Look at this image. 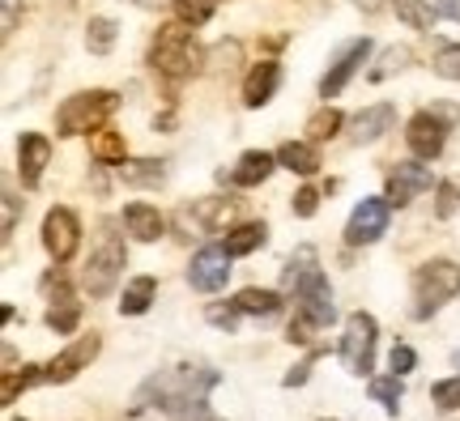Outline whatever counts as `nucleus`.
<instances>
[{"label":"nucleus","instance_id":"nucleus-1","mask_svg":"<svg viewBox=\"0 0 460 421\" xmlns=\"http://www.w3.org/2000/svg\"><path fill=\"white\" fill-rule=\"evenodd\" d=\"M217 388V371L209 366H171V371L154 374L146 388L137 391L132 413L158 408L166 417H192L197 408H205V396Z\"/></svg>","mask_w":460,"mask_h":421},{"label":"nucleus","instance_id":"nucleus-2","mask_svg":"<svg viewBox=\"0 0 460 421\" xmlns=\"http://www.w3.org/2000/svg\"><path fill=\"white\" fill-rule=\"evenodd\" d=\"M149 65H154V73H163L166 82L192 77V73L205 65V51H200L192 26H188V22H171V26H163L158 39H154V48H149Z\"/></svg>","mask_w":460,"mask_h":421},{"label":"nucleus","instance_id":"nucleus-3","mask_svg":"<svg viewBox=\"0 0 460 421\" xmlns=\"http://www.w3.org/2000/svg\"><path fill=\"white\" fill-rule=\"evenodd\" d=\"M115 107H119V94H111V90H82V94H73L60 102V111H56V132H60V136L99 132L115 115Z\"/></svg>","mask_w":460,"mask_h":421},{"label":"nucleus","instance_id":"nucleus-4","mask_svg":"<svg viewBox=\"0 0 460 421\" xmlns=\"http://www.w3.org/2000/svg\"><path fill=\"white\" fill-rule=\"evenodd\" d=\"M460 294V264L452 259H427L418 273H413V315L427 320L430 311H439L444 303H452Z\"/></svg>","mask_w":460,"mask_h":421},{"label":"nucleus","instance_id":"nucleus-5","mask_svg":"<svg viewBox=\"0 0 460 421\" xmlns=\"http://www.w3.org/2000/svg\"><path fill=\"white\" fill-rule=\"evenodd\" d=\"M124 243H119V234H111V226L102 230L99 247L90 251V259H85V294L90 298H107V294L115 290V281H119V273H124Z\"/></svg>","mask_w":460,"mask_h":421},{"label":"nucleus","instance_id":"nucleus-6","mask_svg":"<svg viewBox=\"0 0 460 421\" xmlns=\"http://www.w3.org/2000/svg\"><path fill=\"white\" fill-rule=\"evenodd\" d=\"M460 119L456 107H427V111H418L410 119V128H405V141L418 158H439L444 153V141H447V128Z\"/></svg>","mask_w":460,"mask_h":421},{"label":"nucleus","instance_id":"nucleus-7","mask_svg":"<svg viewBox=\"0 0 460 421\" xmlns=\"http://www.w3.org/2000/svg\"><path fill=\"white\" fill-rule=\"evenodd\" d=\"M376 345H379V328L367 311H354L345 320V332H341V362L349 374H371L376 366Z\"/></svg>","mask_w":460,"mask_h":421},{"label":"nucleus","instance_id":"nucleus-8","mask_svg":"<svg viewBox=\"0 0 460 421\" xmlns=\"http://www.w3.org/2000/svg\"><path fill=\"white\" fill-rule=\"evenodd\" d=\"M295 303L298 311L312 320L315 328H329L332 320H337V307H332V290H329V276L320 273V268H312V273L303 276L295 285Z\"/></svg>","mask_w":460,"mask_h":421},{"label":"nucleus","instance_id":"nucleus-9","mask_svg":"<svg viewBox=\"0 0 460 421\" xmlns=\"http://www.w3.org/2000/svg\"><path fill=\"white\" fill-rule=\"evenodd\" d=\"M99 349H102V340L94 337V332H90V337H77L68 349H60V354L43 366V383H68V379H77V374L99 357Z\"/></svg>","mask_w":460,"mask_h":421},{"label":"nucleus","instance_id":"nucleus-10","mask_svg":"<svg viewBox=\"0 0 460 421\" xmlns=\"http://www.w3.org/2000/svg\"><path fill=\"white\" fill-rule=\"evenodd\" d=\"M77 243H82V222H77V213L51 209L48 217H43V247H48V256L56 259V264H65V259H73Z\"/></svg>","mask_w":460,"mask_h":421},{"label":"nucleus","instance_id":"nucleus-11","mask_svg":"<svg viewBox=\"0 0 460 421\" xmlns=\"http://www.w3.org/2000/svg\"><path fill=\"white\" fill-rule=\"evenodd\" d=\"M388 196H376V200H362L358 209L349 213V222H345V243L349 247H367L376 243L379 234L388 230Z\"/></svg>","mask_w":460,"mask_h":421},{"label":"nucleus","instance_id":"nucleus-12","mask_svg":"<svg viewBox=\"0 0 460 421\" xmlns=\"http://www.w3.org/2000/svg\"><path fill=\"white\" fill-rule=\"evenodd\" d=\"M367 56H371V39H354V43H345V48L337 51L332 68L324 73V82H320V98H337V94H341L345 85H349V77L367 65Z\"/></svg>","mask_w":460,"mask_h":421},{"label":"nucleus","instance_id":"nucleus-13","mask_svg":"<svg viewBox=\"0 0 460 421\" xmlns=\"http://www.w3.org/2000/svg\"><path fill=\"white\" fill-rule=\"evenodd\" d=\"M226 276H230V251L226 247H200L197 256H192V268H188L192 290L217 294L222 285H226Z\"/></svg>","mask_w":460,"mask_h":421},{"label":"nucleus","instance_id":"nucleus-14","mask_svg":"<svg viewBox=\"0 0 460 421\" xmlns=\"http://www.w3.org/2000/svg\"><path fill=\"white\" fill-rule=\"evenodd\" d=\"M430 183H435V175H430V166L422 162H396L393 171H388V205L393 209H405L418 192H427Z\"/></svg>","mask_w":460,"mask_h":421},{"label":"nucleus","instance_id":"nucleus-15","mask_svg":"<svg viewBox=\"0 0 460 421\" xmlns=\"http://www.w3.org/2000/svg\"><path fill=\"white\" fill-rule=\"evenodd\" d=\"M239 213H243V200H234V196H209V200H197V217L200 230H209V234H226L234 222H239Z\"/></svg>","mask_w":460,"mask_h":421},{"label":"nucleus","instance_id":"nucleus-16","mask_svg":"<svg viewBox=\"0 0 460 421\" xmlns=\"http://www.w3.org/2000/svg\"><path fill=\"white\" fill-rule=\"evenodd\" d=\"M51 158V141L48 136H39V132H26L22 141H17V175L26 188H34L39 179H43V166Z\"/></svg>","mask_w":460,"mask_h":421},{"label":"nucleus","instance_id":"nucleus-17","mask_svg":"<svg viewBox=\"0 0 460 421\" xmlns=\"http://www.w3.org/2000/svg\"><path fill=\"white\" fill-rule=\"evenodd\" d=\"M393 124H396V107H393V102L367 107V111L354 115V124H349V141H354V145H371V141H379L384 132H393Z\"/></svg>","mask_w":460,"mask_h":421},{"label":"nucleus","instance_id":"nucleus-18","mask_svg":"<svg viewBox=\"0 0 460 421\" xmlns=\"http://www.w3.org/2000/svg\"><path fill=\"white\" fill-rule=\"evenodd\" d=\"M273 166H278V153H264V149H252V153H243L239 158V166L234 171H217V179L222 183H234V188H256V183H264V179L273 175Z\"/></svg>","mask_w":460,"mask_h":421},{"label":"nucleus","instance_id":"nucleus-19","mask_svg":"<svg viewBox=\"0 0 460 421\" xmlns=\"http://www.w3.org/2000/svg\"><path fill=\"white\" fill-rule=\"evenodd\" d=\"M278 85H281L278 60H261V65H252V73L243 77V102L247 107H264L269 98L278 94Z\"/></svg>","mask_w":460,"mask_h":421},{"label":"nucleus","instance_id":"nucleus-20","mask_svg":"<svg viewBox=\"0 0 460 421\" xmlns=\"http://www.w3.org/2000/svg\"><path fill=\"white\" fill-rule=\"evenodd\" d=\"M124 226H128L132 239H141V243H154V239H163V230H166V217L154 205H128L124 209Z\"/></svg>","mask_w":460,"mask_h":421},{"label":"nucleus","instance_id":"nucleus-21","mask_svg":"<svg viewBox=\"0 0 460 421\" xmlns=\"http://www.w3.org/2000/svg\"><path fill=\"white\" fill-rule=\"evenodd\" d=\"M77 320H82V303H77V294L68 290V285H56L51 307H48V328L51 332H73Z\"/></svg>","mask_w":460,"mask_h":421},{"label":"nucleus","instance_id":"nucleus-22","mask_svg":"<svg viewBox=\"0 0 460 421\" xmlns=\"http://www.w3.org/2000/svg\"><path fill=\"white\" fill-rule=\"evenodd\" d=\"M278 162L295 175H315L320 171V153H315V141H286L278 149Z\"/></svg>","mask_w":460,"mask_h":421},{"label":"nucleus","instance_id":"nucleus-23","mask_svg":"<svg viewBox=\"0 0 460 421\" xmlns=\"http://www.w3.org/2000/svg\"><path fill=\"white\" fill-rule=\"evenodd\" d=\"M119 179L128 188H158L166 179V166L158 158H132V162H119Z\"/></svg>","mask_w":460,"mask_h":421},{"label":"nucleus","instance_id":"nucleus-24","mask_svg":"<svg viewBox=\"0 0 460 421\" xmlns=\"http://www.w3.org/2000/svg\"><path fill=\"white\" fill-rule=\"evenodd\" d=\"M264 239H269V230H264V222H243V226H230L226 230V251L230 256H252L256 247H264Z\"/></svg>","mask_w":460,"mask_h":421},{"label":"nucleus","instance_id":"nucleus-25","mask_svg":"<svg viewBox=\"0 0 460 421\" xmlns=\"http://www.w3.org/2000/svg\"><path fill=\"white\" fill-rule=\"evenodd\" d=\"M154 294H158V281L154 276H137L128 281V290L119 298V315H146L149 303H154Z\"/></svg>","mask_w":460,"mask_h":421},{"label":"nucleus","instance_id":"nucleus-26","mask_svg":"<svg viewBox=\"0 0 460 421\" xmlns=\"http://www.w3.org/2000/svg\"><path fill=\"white\" fill-rule=\"evenodd\" d=\"M90 153H94V162H102V166H119L124 162V153H128V145H124V136L119 132H111V128H99L94 132V141H90Z\"/></svg>","mask_w":460,"mask_h":421},{"label":"nucleus","instance_id":"nucleus-27","mask_svg":"<svg viewBox=\"0 0 460 421\" xmlns=\"http://www.w3.org/2000/svg\"><path fill=\"white\" fill-rule=\"evenodd\" d=\"M234 303L243 315H278L281 311V298L273 290H256V285H247V290L234 294Z\"/></svg>","mask_w":460,"mask_h":421},{"label":"nucleus","instance_id":"nucleus-28","mask_svg":"<svg viewBox=\"0 0 460 421\" xmlns=\"http://www.w3.org/2000/svg\"><path fill=\"white\" fill-rule=\"evenodd\" d=\"M34 383H43V366H22V371H4V388H0V405H17V396Z\"/></svg>","mask_w":460,"mask_h":421},{"label":"nucleus","instance_id":"nucleus-29","mask_svg":"<svg viewBox=\"0 0 460 421\" xmlns=\"http://www.w3.org/2000/svg\"><path fill=\"white\" fill-rule=\"evenodd\" d=\"M393 4H396V17L405 26H413V31H430L435 17H439V9H430L427 0H393Z\"/></svg>","mask_w":460,"mask_h":421},{"label":"nucleus","instance_id":"nucleus-30","mask_svg":"<svg viewBox=\"0 0 460 421\" xmlns=\"http://www.w3.org/2000/svg\"><path fill=\"white\" fill-rule=\"evenodd\" d=\"M341 111H337V107H324V111H315L312 119H307V141H315V145H320V141H332V136H337V132H341Z\"/></svg>","mask_w":460,"mask_h":421},{"label":"nucleus","instance_id":"nucleus-31","mask_svg":"<svg viewBox=\"0 0 460 421\" xmlns=\"http://www.w3.org/2000/svg\"><path fill=\"white\" fill-rule=\"evenodd\" d=\"M85 48L94 51V56H107L115 48V22L111 17H90V26H85Z\"/></svg>","mask_w":460,"mask_h":421},{"label":"nucleus","instance_id":"nucleus-32","mask_svg":"<svg viewBox=\"0 0 460 421\" xmlns=\"http://www.w3.org/2000/svg\"><path fill=\"white\" fill-rule=\"evenodd\" d=\"M315 268V247H298L295 256L286 259V273H281V285H286V290H295L298 281H303V276L312 273Z\"/></svg>","mask_w":460,"mask_h":421},{"label":"nucleus","instance_id":"nucleus-33","mask_svg":"<svg viewBox=\"0 0 460 421\" xmlns=\"http://www.w3.org/2000/svg\"><path fill=\"white\" fill-rule=\"evenodd\" d=\"M401 391H405L401 374H384V379H371V400H376V405H384L388 413H396V405H401Z\"/></svg>","mask_w":460,"mask_h":421},{"label":"nucleus","instance_id":"nucleus-34","mask_svg":"<svg viewBox=\"0 0 460 421\" xmlns=\"http://www.w3.org/2000/svg\"><path fill=\"white\" fill-rule=\"evenodd\" d=\"M413 51L410 48H388L384 56H379V65L371 68V82H388L393 73H401V68H410Z\"/></svg>","mask_w":460,"mask_h":421},{"label":"nucleus","instance_id":"nucleus-35","mask_svg":"<svg viewBox=\"0 0 460 421\" xmlns=\"http://www.w3.org/2000/svg\"><path fill=\"white\" fill-rule=\"evenodd\" d=\"M175 17L188 26H205L214 17V0H175Z\"/></svg>","mask_w":460,"mask_h":421},{"label":"nucleus","instance_id":"nucleus-36","mask_svg":"<svg viewBox=\"0 0 460 421\" xmlns=\"http://www.w3.org/2000/svg\"><path fill=\"white\" fill-rule=\"evenodd\" d=\"M435 73L444 82H460V43H447V48L435 51Z\"/></svg>","mask_w":460,"mask_h":421},{"label":"nucleus","instance_id":"nucleus-37","mask_svg":"<svg viewBox=\"0 0 460 421\" xmlns=\"http://www.w3.org/2000/svg\"><path fill=\"white\" fill-rule=\"evenodd\" d=\"M435 405L444 408V413H452V408H460V374L456 379H444V383H435Z\"/></svg>","mask_w":460,"mask_h":421},{"label":"nucleus","instance_id":"nucleus-38","mask_svg":"<svg viewBox=\"0 0 460 421\" xmlns=\"http://www.w3.org/2000/svg\"><path fill=\"white\" fill-rule=\"evenodd\" d=\"M239 315H243V311H239V303H226V307H222V303H214V307H205V320H209V324H217V328H234L239 324Z\"/></svg>","mask_w":460,"mask_h":421},{"label":"nucleus","instance_id":"nucleus-39","mask_svg":"<svg viewBox=\"0 0 460 421\" xmlns=\"http://www.w3.org/2000/svg\"><path fill=\"white\" fill-rule=\"evenodd\" d=\"M388 366H393V374H410L413 366H418V354H413L410 345H396L393 357H388Z\"/></svg>","mask_w":460,"mask_h":421},{"label":"nucleus","instance_id":"nucleus-40","mask_svg":"<svg viewBox=\"0 0 460 421\" xmlns=\"http://www.w3.org/2000/svg\"><path fill=\"white\" fill-rule=\"evenodd\" d=\"M290 205H295V213H298V217H312V213L320 209V192H315V188H298V192H295V200H290Z\"/></svg>","mask_w":460,"mask_h":421},{"label":"nucleus","instance_id":"nucleus-41","mask_svg":"<svg viewBox=\"0 0 460 421\" xmlns=\"http://www.w3.org/2000/svg\"><path fill=\"white\" fill-rule=\"evenodd\" d=\"M312 320H307V315H303V311H298V320H290V328H286V340H290V345H307V332H312Z\"/></svg>","mask_w":460,"mask_h":421},{"label":"nucleus","instance_id":"nucleus-42","mask_svg":"<svg viewBox=\"0 0 460 421\" xmlns=\"http://www.w3.org/2000/svg\"><path fill=\"white\" fill-rule=\"evenodd\" d=\"M26 9V0H4V13H0V31L13 34L17 31V13Z\"/></svg>","mask_w":460,"mask_h":421},{"label":"nucleus","instance_id":"nucleus-43","mask_svg":"<svg viewBox=\"0 0 460 421\" xmlns=\"http://www.w3.org/2000/svg\"><path fill=\"white\" fill-rule=\"evenodd\" d=\"M0 200H4V222H0V234L9 239V234H13V226H17V196H13V192H4Z\"/></svg>","mask_w":460,"mask_h":421},{"label":"nucleus","instance_id":"nucleus-44","mask_svg":"<svg viewBox=\"0 0 460 421\" xmlns=\"http://www.w3.org/2000/svg\"><path fill=\"white\" fill-rule=\"evenodd\" d=\"M452 209H456V188H452V183H439V217H447Z\"/></svg>","mask_w":460,"mask_h":421},{"label":"nucleus","instance_id":"nucleus-45","mask_svg":"<svg viewBox=\"0 0 460 421\" xmlns=\"http://www.w3.org/2000/svg\"><path fill=\"white\" fill-rule=\"evenodd\" d=\"M315 357V354H312ZM312 357H307V362H303V366H295V371L286 374V379H281V383H286V388H298V383H307V371H312Z\"/></svg>","mask_w":460,"mask_h":421},{"label":"nucleus","instance_id":"nucleus-46","mask_svg":"<svg viewBox=\"0 0 460 421\" xmlns=\"http://www.w3.org/2000/svg\"><path fill=\"white\" fill-rule=\"evenodd\" d=\"M439 13L452 17V22H460V0H444V4H439Z\"/></svg>","mask_w":460,"mask_h":421},{"label":"nucleus","instance_id":"nucleus-47","mask_svg":"<svg viewBox=\"0 0 460 421\" xmlns=\"http://www.w3.org/2000/svg\"><path fill=\"white\" fill-rule=\"evenodd\" d=\"M354 4H358L362 13H379V9H384V4H388V0H354Z\"/></svg>","mask_w":460,"mask_h":421},{"label":"nucleus","instance_id":"nucleus-48","mask_svg":"<svg viewBox=\"0 0 460 421\" xmlns=\"http://www.w3.org/2000/svg\"><path fill=\"white\" fill-rule=\"evenodd\" d=\"M192 421H222V417H214L209 408H197V413H192Z\"/></svg>","mask_w":460,"mask_h":421}]
</instances>
